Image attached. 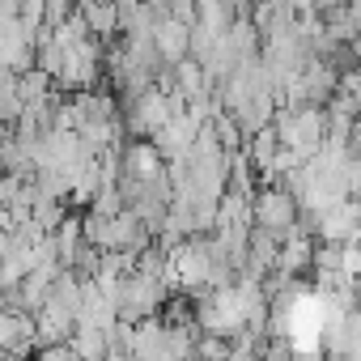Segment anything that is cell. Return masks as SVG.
Returning a JSON list of instances; mask_svg holds the SVG:
<instances>
[{"instance_id": "6da1fadb", "label": "cell", "mask_w": 361, "mask_h": 361, "mask_svg": "<svg viewBox=\"0 0 361 361\" xmlns=\"http://www.w3.org/2000/svg\"><path fill=\"white\" fill-rule=\"evenodd\" d=\"M276 132H281L285 145H293L298 157H306V153H314L319 140L327 136V119H323L319 111H289V115H281Z\"/></svg>"}, {"instance_id": "7a4b0ae2", "label": "cell", "mask_w": 361, "mask_h": 361, "mask_svg": "<svg viewBox=\"0 0 361 361\" xmlns=\"http://www.w3.org/2000/svg\"><path fill=\"white\" fill-rule=\"evenodd\" d=\"M255 221H259V230H268V234H281V230H289L293 226V196L289 192H264L259 200H255Z\"/></svg>"}, {"instance_id": "3957f363", "label": "cell", "mask_w": 361, "mask_h": 361, "mask_svg": "<svg viewBox=\"0 0 361 361\" xmlns=\"http://www.w3.org/2000/svg\"><path fill=\"white\" fill-rule=\"evenodd\" d=\"M153 47H157L161 60H178V56L192 47V30L178 22V18H166V22L153 26Z\"/></svg>"}, {"instance_id": "277c9868", "label": "cell", "mask_w": 361, "mask_h": 361, "mask_svg": "<svg viewBox=\"0 0 361 361\" xmlns=\"http://www.w3.org/2000/svg\"><path fill=\"white\" fill-rule=\"evenodd\" d=\"M26 259H30V272H35V259H47V247H35ZM18 276H22V264H18V247L9 243V289H13V281H18Z\"/></svg>"}]
</instances>
